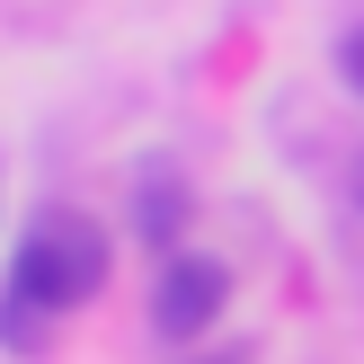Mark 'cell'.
Segmentation results:
<instances>
[{"label":"cell","mask_w":364,"mask_h":364,"mask_svg":"<svg viewBox=\"0 0 364 364\" xmlns=\"http://www.w3.org/2000/svg\"><path fill=\"white\" fill-rule=\"evenodd\" d=\"M107 231L89 223V213H45V223L18 240V258H9V294H27V302H45V311H71V302H98V284H107Z\"/></svg>","instance_id":"6da1fadb"},{"label":"cell","mask_w":364,"mask_h":364,"mask_svg":"<svg viewBox=\"0 0 364 364\" xmlns=\"http://www.w3.org/2000/svg\"><path fill=\"white\" fill-rule=\"evenodd\" d=\"M338 71H347V80H355V89H364V27H355V36H347V45H338Z\"/></svg>","instance_id":"3957f363"},{"label":"cell","mask_w":364,"mask_h":364,"mask_svg":"<svg viewBox=\"0 0 364 364\" xmlns=\"http://www.w3.org/2000/svg\"><path fill=\"white\" fill-rule=\"evenodd\" d=\"M223 302H231V276L213 258H169L160 294H151V320H160V338H196V329H213Z\"/></svg>","instance_id":"7a4b0ae2"},{"label":"cell","mask_w":364,"mask_h":364,"mask_svg":"<svg viewBox=\"0 0 364 364\" xmlns=\"http://www.w3.org/2000/svg\"><path fill=\"white\" fill-rule=\"evenodd\" d=\"M355 196H364V160H355Z\"/></svg>","instance_id":"277c9868"}]
</instances>
